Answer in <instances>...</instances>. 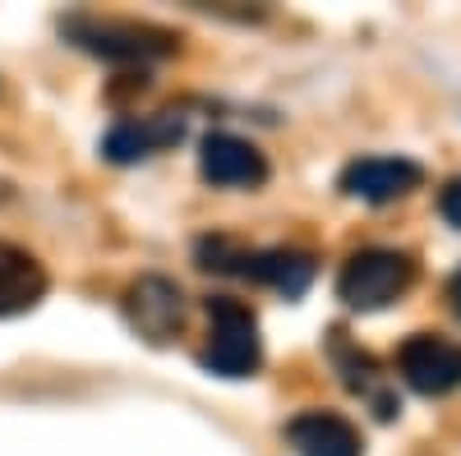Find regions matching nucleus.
<instances>
[{
  "mask_svg": "<svg viewBox=\"0 0 461 456\" xmlns=\"http://www.w3.org/2000/svg\"><path fill=\"white\" fill-rule=\"evenodd\" d=\"M438 212H443V221H447V226H456V231H461V175L443 184V194H438Z\"/></svg>",
  "mask_w": 461,
  "mask_h": 456,
  "instance_id": "obj_12",
  "label": "nucleus"
},
{
  "mask_svg": "<svg viewBox=\"0 0 461 456\" xmlns=\"http://www.w3.org/2000/svg\"><path fill=\"white\" fill-rule=\"evenodd\" d=\"M447 300H452V309H456V318H461V273L447 282Z\"/></svg>",
  "mask_w": 461,
  "mask_h": 456,
  "instance_id": "obj_13",
  "label": "nucleus"
},
{
  "mask_svg": "<svg viewBox=\"0 0 461 456\" xmlns=\"http://www.w3.org/2000/svg\"><path fill=\"white\" fill-rule=\"evenodd\" d=\"M199 171L221 189H254L267 180V157L240 134H208L199 148Z\"/></svg>",
  "mask_w": 461,
  "mask_h": 456,
  "instance_id": "obj_6",
  "label": "nucleus"
},
{
  "mask_svg": "<svg viewBox=\"0 0 461 456\" xmlns=\"http://www.w3.org/2000/svg\"><path fill=\"white\" fill-rule=\"evenodd\" d=\"M180 134H185V121L176 116V111H162V116H148V121L115 125V130L106 134L102 152H106V162L130 166V162H143V157H152V152L180 143Z\"/></svg>",
  "mask_w": 461,
  "mask_h": 456,
  "instance_id": "obj_9",
  "label": "nucleus"
},
{
  "mask_svg": "<svg viewBox=\"0 0 461 456\" xmlns=\"http://www.w3.org/2000/svg\"><path fill=\"white\" fill-rule=\"evenodd\" d=\"M425 180L415 162L406 157H356L341 171V194H351L360 203H393Z\"/></svg>",
  "mask_w": 461,
  "mask_h": 456,
  "instance_id": "obj_7",
  "label": "nucleus"
},
{
  "mask_svg": "<svg viewBox=\"0 0 461 456\" xmlns=\"http://www.w3.org/2000/svg\"><path fill=\"white\" fill-rule=\"evenodd\" d=\"M47 295V268L28 249L0 240V318L28 314Z\"/></svg>",
  "mask_w": 461,
  "mask_h": 456,
  "instance_id": "obj_10",
  "label": "nucleus"
},
{
  "mask_svg": "<svg viewBox=\"0 0 461 456\" xmlns=\"http://www.w3.org/2000/svg\"><path fill=\"white\" fill-rule=\"evenodd\" d=\"M397 369L406 378V388L420 397H447L461 388V346L434 332H415L402 341Z\"/></svg>",
  "mask_w": 461,
  "mask_h": 456,
  "instance_id": "obj_4",
  "label": "nucleus"
},
{
  "mask_svg": "<svg viewBox=\"0 0 461 456\" xmlns=\"http://www.w3.org/2000/svg\"><path fill=\"white\" fill-rule=\"evenodd\" d=\"M125 318L143 341L167 346V341L185 327V295L171 277L148 273V277L130 282V291H125Z\"/></svg>",
  "mask_w": 461,
  "mask_h": 456,
  "instance_id": "obj_5",
  "label": "nucleus"
},
{
  "mask_svg": "<svg viewBox=\"0 0 461 456\" xmlns=\"http://www.w3.org/2000/svg\"><path fill=\"white\" fill-rule=\"evenodd\" d=\"M415 282V258L402 249H360L346 258V268L337 277V295L346 309H388L393 300H402Z\"/></svg>",
  "mask_w": 461,
  "mask_h": 456,
  "instance_id": "obj_2",
  "label": "nucleus"
},
{
  "mask_svg": "<svg viewBox=\"0 0 461 456\" xmlns=\"http://www.w3.org/2000/svg\"><path fill=\"white\" fill-rule=\"evenodd\" d=\"M60 32L74 47H84L102 60L115 65H148L176 51V32L158 28V23H134V19H97V14H69L60 23Z\"/></svg>",
  "mask_w": 461,
  "mask_h": 456,
  "instance_id": "obj_1",
  "label": "nucleus"
},
{
  "mask_svg": "<svg viewBox=\"0 0 461 456\" xmlns=\"http://www.w3.org/2000/svg\"><path fill=\"white\" fill-rule=\"evenodd\" d=\"M286 443L295 456H365L360 429L332 410H304L286 425Z\"/></svg>",
  "mask_w": 461,
  "mask_h": 456,
  "instance_id": "obj_8",
  "label": "nucleus"
},
{
  "mask_svg": "<svg viewBox=\"0 0 461 456\" xmlns=\"http://www.w3.org/2000/svg\"><path fill=\"white\" fill-rule=\"evenodd\" d=\"M240 277L258 282V286H273L282 291L286 300L304 295L314 282V258L304 254V249H258V254H245L240 258Z\"/></svg>",
  "mask_w": 461,
  "mask_h": 456,
  "instance_id": "obj_11",
  "label": "nucleus"
},
{
  "mask_svg": "<svg viewBox=\"0 0 461 456\" xmlns=\"http://www.w3.org/2000/svg\"><path fill=\"white\" fill-rule=\"evenodd\" d=\"M208 318H212V332H208V346H203V369L217 373V378H249L263 360V346H258V323L249 314V304L230 300V295H212L208 300Z\"/></svg>",
  "mask_w": 461,
  "mask_h": 456,
  "instance_id": "obj_3",
  "label": "nucleus"
}]
</instances>
